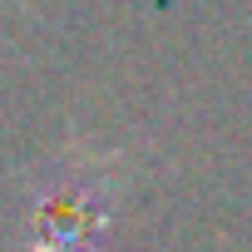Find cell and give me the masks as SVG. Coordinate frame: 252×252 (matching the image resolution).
<instances>
[{"label":"cell","mask_w":252,"mask_h":252,"mask_svg":"<svg viewBox=\"0 0 252 252\" xmlns=\"http://www.w3.org/2000/svg\"><path fill=\"white\" fill-rule=\"evenodd\" d=\"M104 178L89 168L60 173L30 213V252H94V237L104 232Z\"/></svg>","instance_id":"6da1fadb"}]
</instances>
